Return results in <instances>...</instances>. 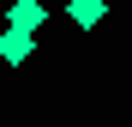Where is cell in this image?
Instances as JSON below:
<instances>
[{
  "label": "cell",
  "mask_w": 132,
  "mask_h": 127,
  "mask_svg": "<svg viewBox=\"0 0 132 127\" xmlns=\"http://www.w3.org/2000/svg\"><path fill=\"white\" fill-rule=\"evenodd\" d=\"M66 18H72L78 30H96L108 18V0H66Z\"/></svg>",
  "instance_id": "7a4b0ae2"
},
{
  "label": "cell",
  "mask_w": 132,
  "mask_h": 127,
  "mask_svg": "<svg viewBox=\"0 0 132 127\" xmlns=\"http://www.w3.org/2000/svg\"><path fill=\"white\" fill-rule=\"evenodd\" d=\"M30 55H36V30H18V24L0 30V61H6V67H24Z\"/></svg>",
  "instance_id": "6da1fadb"
},
{
  "label": "cell",
  "mask_w": 132,
  "mask_h": 127,
  "mask_svg": "<svg viewBox=\"0 0 132 127\" xmlns=\"http://www.w3.org/2000/svg\"><path fill=\"white\" fill-rule=\"evenodd\" d=\"M42 18H48V6H42V0H12L6 24H18V30H42Z\"/></svg>",
  "instance_id": "3957f363"
}]
</instances>
